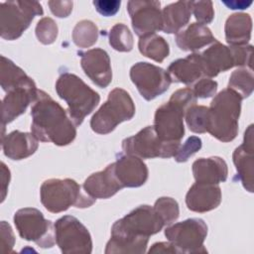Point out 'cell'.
I'll use <instances>...</instances> for the list:
<instances>
[{"mask_svg": "<svg viewBox=\"0 0 254 254\" xmlns=\"http://www.w3.org/2000/svg\"><path fill=\"white\" fill-rule=\"evenodd\" d=\"M0 74L1 87L6 92L15 87L35 84L34 80L28 76L21 67L4 56H1Z\"/></svg>", "mask_w": 254, "mask_h": 254, "instance_id": "83f0119b", "label": "cell"}, {"mask_svg": "<svg viewBox=\"0 0 254 254\" xmlns=\"http://www.w3.org/2000/svg\"><path fill=\"white\" fill-rule=\"evenodd\" d=\"M164 221L150 205H140L114 222L105 253H144L149 237L161 231Z\"/></svg>", "mask_w": 254, "mask_h": 254, "instance_id": "6da1fadb", "label": "cell"}, {"mask_svg": "<svg viewBox=\"0 0 254 254\" xmlns=\"http://www.w3.org/2000/svg\"><path fill=\"white\" fill-rule=\"evenodd\" d=\"M80 65L89 79L101 88H105L112 80L110 59L106 51L95 48L85 52H78Z\"/></svg>", "mask_w": 254, "mask_h": 254, "instance_id": "9a60e30c", "label": "cell"}, {"mask_svg": "<svg viewBox=\"0 0 254 254\" xmlns=\"http://www.w3.org/2000/svg\"><path fill=\"white\" fill-rule=\"evenodd\" d=\"M149 253H178L175 246L169 242H158L152 245Z\"/></svg>", "mask_w": 254, "mask_h": 254, "instance_id": "7bdbcfd3", "label": "cell"}, {"mask_svg": "<svg viewBox=\"0 0 254 254\" xmlns=\"http://www.w3.org/2000/svg\"><path fill=\"white\" fill-rule=\"evenodd\" d=\"M207 112L208 107L203 105L190 106L186 114L185 119L189 129L193 133H205L207 129Z\"/></svg>", "mask_w": 254, "mask_h": 254, "instance_id": "d6a6232c", "label": "cell"}, {"mask_svg": "<svg viewBox=\"0 0 254 254\" xmlns=\"http://www.w3.org/2000/svg\"><path fill=\"white\" fill-rule=\"evenodd\" d=\"M253 72L252 69L241 67L234 70L228 81V88L237 92L242 99L249 97L253 91Z\"/></svg>", "mask_w": 254, "mask_h": 254, "instance_id": "f546056e", "label": "cell"}, {"mask_svg": "<svg viewBox=\"0 0 254 254\" xmlns=\"http://www.w3.org/2000/svg\"><path fill=\"white\" fill-rule=\"evenodd\" d=\"M216 41L210 29L199 23H191L176 34V43L183 51L194 52Z\"/></svg>", "mask_w": 254, "mask_h": 254, "instance_id": "d4e9b609", "label": "cell"}, {"mask_svg": "<svg viewBox=\"0 0 254 254\" xmlns=\"http://www.w3.org/2000/svg\"><path fill=\"white\" fill-rule=\"evenodd\" d=\"M44 14L37 1H6L0 5V34L8 41L20 38L36 16Z\"/></svg>", "mask_w": 254, "mask_h": 254, "instance_id": "ba28073f", "label": "cell"}, {"mask_svg": "<svg viewBox=\"0 0 254 254\" xmlns=\"http://www.w3.org/2000/svg\"><path fill=\"white\" fill-rule=\"evenodd\" d=\"M221 202V189L218 185L196 183L193 184L186 195V203L190 210L206 212L216 208Z\"/></svg>", "mask_w": 254, "mask_h": 254, "instance_id": "ffe728a7", "label": "cell"}, {"mask_svg": "<svg viewBox=\"0 0 254 254\" xmlns=\"http://www.w3.org/2000/svg\"><path fill=\"white\" fill-rule=\"evenodd\" d=\"M41 202L52 213L65 211L70 206L85 208L91 206L96 198L89 195L71 179H50L40 189Z\"/></svg>", "mask_w": 254, "mask_h": 254, "instance_id": "8992f818", "label": "cell"}, {"mask_svg": "<svg viewBox=\"0 0 254 254\" xmlns=\"http://www.w3.org/2000/svg\"><path fill=\"white\" fill-rule=\"evenodd\" d=\"M31 115V131L38 140L57 146H66L74 140L75 124L60 103L44 90H38Z\"/></svg>", "mask_w": 254, "mask_h": 254, "instance_id": "7a4b0ae2", "label": "cell"}, {"mask_svg": "<svg viewBox=\"0 0 254 254\" xmlns=\"http://www.w3.org/2000/svg\"><path fill=\"white\" fill-rule=\"evenodd\" d=\"M134 114L135 105L130 94L116 87L91 117L90 127L95 133L105 135L112 132L118 124L132 119Z\"/></svg>", "mask_w": 254, "mask_h": 254, "instance_id": "52a82bcc", "label": "cell"}, {"mask_svg": "<svg viewBox=\"0 0 254 254\" xmlns=\"http://www.w3.org/2000/svg\"><path fill=\"white\" fill-rule=\"evenodd\" d=\"M97 26L89 20H82L73 28L72 41L79 48H89L97 42Z\"/></svg>", "mask_w": 254, "mask_h": 254, "instance_id": "4dcf8cb0", "label": "cell"}, {"mask_svg": "<svg viewBox=\"0 0 254 254\" xmlns=\"http://www.w3.org/2000/svg\"><path fill=\"white\" fill-rule=\"evenodd\" d=\"M52 13L59 18L67 17L72 11V1H49L48 2Z\"/></svg>", "mask_w": 254, "mask_h": 254, "instance_id": "60d3db41", "label": "cell"}, {"mask_svg": "<svg viewBox=\"0 0 254 254\" xmlns=\"http://www.w3.org/2000/svg\"><path fill=\"white\" fill-rule=\"evenodd\" d=\"M206 235L207 225L201 218H189L165 229V236L178 253H206L203 246Z\"/></svg>", "mask_w": 254, "mask_h": 254, "instance_id": "8fae6325", "label": "cell"}, {"mask_svg": "<svg viewBox=\"0 0 254 254\" xmlns=\"http://www.w3.org/2000/svg\"><path fill=\"white\" fill-rule=\"evenodd\" d=\"M167 72L171 80L190 85L204 77L200 54L193 53L185 59H179L171 63Z\"/></svg>", "mask_w": 254, "mask_h": 254, "instance_id": "7402d4cb", "label": "cell"}, {"mask_svg": "<svg viewBox=\"0 0 254 254\" xmlns=\"http://www.w3.org/2000/svg\"><path fill=\"white\" fill-rule=\"evenodd\" d=\"M82 187L94 198H109L123 189L114 174L113 163L103 171L90 175L84 181Z\"/></svg>", "mask_w": 254, "mask_h": 254, "instance_id": "44dd1931", "label": "cell"}, {"mask_svg": "<svg viewBox=\"0 0 254 254\" xmlns=\"http://www.w3.org/2000/svg\"><path fill=\"white\" fill-rule=\"evenodd\" d=\"M9 182H10V170L2 162L1 163V201L5 199Z\"/></svg>", "mask_w": 254, "mask_h": 254, "instance_id": "b9f144b4", "label": "cell"}, {"mask_svg": "<svg viewBox=\"0 0 254 254\" xmlns=\"http://www.w3.org/2000/svg\"><path fill=\"white\" fill-rule=\"evenodd\" d=\"M201 146H202V143L200 138L196 136H190L187 139V141L183 145H180L174 158L179 163L187 162L190 157H191L193 154H195L197 151L200 150Z\"/></svg>", "mask_w": 254, "mask_h": 254, "instance_id": "d590c367", "label": "cell"}, {"mask_svg": "<svg viewBox=\"0 0 254 254\" xmlns=\"http://www.w3.org/2000/svg\"><path fill=\"white\" fill-rule=\"evenodd\" d=\"M181 142H167L159 138L153 126H147L137 134L122 141L125 154L137 156L141 159L174 157Z\"/></svg>", "mask_w": 254, "mask_h": 254, "instance_id": "30bf717a", "label": "cell"}, {"mask_svg": "<svg viewBox=\"0 0 254 254\" xmlns=\"http://www.w3.org/2000/svg\"><path fill=\"white\" fill-rule=\"evenodd\" d=\"M96 11L105 17L114 16L120 8L121 1L119 0H96L93 1Z\"/></svg>", "mask_w": 254, "mask_h": 254, "instance_id": "f35d334b", "label": "cell"}, {"mask_svg": "<svg viewBox=\"0 0 254 254\" xmlns=\"http://www.w3.org/2000/svg\"><path fill=\"white\" fill-rule=\"evenodd\" d=\"M192 14L196 21L201 24H209L214 17V10L211 1H193Z\"/></svg>", "mask_w": 254, "mask_h": 254, "instance_id": "8d00e7d4", "label": "cell"}, {"mask_svg": "<svg viewBox=\"0 0 254 254\" xmlns=\"http://www.w3.org/2000/svg\"><path fill=\"white\" fill-rule=\"evenodd\" d=\"M38 141L32 133L15 130L2 137V149L4 155L9 159L23 160L37 151Z\"/></svg>", "mask_w": 254, "mask_h": 254, "instance_id": "603a6c76", "label": "cell"}, {"mask_svg": "<svg viewBox=\"0 0 254 254\" xmlns=\"http://www.w3.org/2000/svg\"><path fill=\"white\" fill-rule=\"evenodd\" d=\"M15 243V236L9 223L1 221V250L11 252Z\"/></svg>", "mask_w": 254, "mask_h": 254, "instance_id": "ab89813d", "label": "cell"}, {"mask_svg": "<svg viewBox=\"0 0 254 254\" xmlns=\"http://www.w3.org/2000/svg\"><path fill=\"white\" fill-rule=\"evenodd\" d=\"M113 165L114 174L123 188L141 187L148 179V168L137 156L120 155Z\"/></svg>", "mask_w": 254, "mask_h": 254, "instance_id": "d6986e66", "label": "cell"}, {"mask_svg": "<svg viewBox=\"0 0 254 254\" xmlns=\"http://www.w3.org/2000/svg\"><path fill=\"white\" fill-rule=\"evenodd\" d=\"M192 174L196 183L218 185L227 179V164L220 157L199 158L192 164Z\"/></svg>", "mask_w": 254, "mask_h": 254, "instance_id": "cb8c5ba5", "label": "cell"}, {"mask_svg": "<svg viewBox=\"0 0 254 254\" xmlns=\"http://www.w3.org/2000/svg\"><path fill=\"white\" fill-rule=\"evenodd\" d=\"M160 1L131 0L127 3V10L131 18L132 27L137 36L144 37L155 34L163 29Z\"/></svg>", "mask_w": 254, "mask_h": 254, "instance_id": "5bb4252c", "label": "cell"}, {"mask_svg": "<svg viewBox=\"0 0 254 254\" xmlns=\"http://www.w3.org/2000/svg\"><path fill=\"white\" fill-rule=\"evenodd\" d=\"M38 88L35 84L24 85L7 91L2 100V127L5 128L7 123L12 122L19 115L23 114L29 104L34 102L38 95Z\"/></svg>", "mask_w": 254, "mask_h": 254, "instance_id": "ac0fdd59", "label": "cell"}, {"mask_svg": "<svg viewBox=\"0 0 254 254\" xmlns=\"http://www.w3.org/2000/svg\"><path fill=\"white\" fill-rule=\"evenodd\" d=\"M138 48L143 56L157 63H162L170 54L168 42L156 34L141 37L138 42Z\"/></svg>", "mask_w": 254, "mask_h": 254, "instance_id": "f1b7e54d", "label": "cell"}, {"mask_svg": "<svg viewBox=\"0 0 254 254\" xmlns=\"http://www.w3.org/2000/svg\"><path fill=\"white\" fill-rule=\"evenodd\" d=\"M191 90L196 98H208L215 95L217 82L209 77H202L194 83Z\"/></svg>", "mask_w": 254, "mask_h": 254, "instance_id": "74e56055", "label": "cell"}, {"mask_svg": "<svg viewBox=\"0 0 254 254\" xmlns=\"http://www.w3.org/2000/svg\"><path fill=\"white\" fill-rule=\"evenodd\" d=\"M153 207L162 218L165 225L172 224L178 219L180 215V209L177 200L169 196L159 197Z\"/></svg>", "mask_w": 254, "mask_h": 254, "instance_id": "836d02e7", "label": "cell"}, {"mask_svg": "<svg viewBox=\"0 0 254 254\" xmlns=\"http://www.w3.org/2000/svg\"><path fill=\"white\" fill-rule=\"evenodd\" d=\"M233 163L237 176L243 188L253 192L254 184V146H253V124L249 125L244 133L243 143L233 152Z\"/></svg>", "mask_w": 254, "mask_h": 254, "instance_id": "2e32d148", "label": "cell"}, {"mask_svg": "<svg viewBox=\"0 0 254 254\" xmlns=\"http://www.w3.org/2000/svg\"><path fill=\"white\" fill-rule=\"evenodd\" d=\"M14 224L23 239L33 241L42 248H51L56 243L55 225L37 208L25 207L17 210Z\"/></svg>", "mask_w": 254, "mask_h": 254, "instance_id": "9c48e42d", "label": "cell"}, {"mask_svg": "<svg viewBox=\"0 0 254 254\" xmlns=\"http://www.w3.org/2000/svg\"><path fill=\"white\" fill-rule=\"evenodd\" d=\"M241 101V96L228 87L216 94L208 107L206 132L221 142L234 140L238 133Z\"/></svg>", "mask_w": 254, "mask_h": 254, "instance_id": "3957f363", "label": "cell"}, {"mask_svg": "<svg viewBox=\"0 0 254 254\" xmlns=\"http://www.w3.org/2000/svg\"><path fill=\"white\" fill-rule=\"evenodd\" d=\"M223 3L229 8V9H246L247 7H249L252 4V1L249 2H245V1H223Z\"/></svg>", "mask_w": 254, "mask_h": 254, "instance_id": "ee69618b", "label": "cell"}, {"mask_svg": "<svg viewBox=\"0 0 254 254\" xmlns=\"http://www.w3.org/2000/svg\"><path fill=\"white\" fill-rule=\"evenodd\" d=\"M225 39L229 46H245L251 39L252 19L246 13L230 15L224 26Z\"/></svg>", "mask_w": 254, "mask_h": 254, "instance_id": "4316f807", "label": "cell"}, {"mask_svg": "<svg viewBox=\"0 0 254 254\" xmlns=\"http://www.w3.org/2000/svg\"><path fill=\"white\" fill-rule=\"evenodd\" d=\"M204 76L214 77L236 64V56L233 46H225L216 41L200 54Z\"/></svg>", "mask_w": 254, "mask_h": 254, "instance_id": "e0dca14e", "label": "cell"}, {"mask_svg": "<svg viewBox=\"0 0 254 254\" xmlns=\"http://www.w3.org/2000/svg\"><path fill=\"white\" fill-rule=\"evenodd\" d=\"M56 243L63 253L89 254L92 240L88 229L74 216L64 215L55 223Z\"/></svg>", "mask_w": 254, "mask_h": 254, "instance_id": "7c38bea8", "label": "cell"}, {"mask_svg": "<svg viewBox=\"0 0 254 254\" xmlns=\"http://www.w3.org/2000/svg\"><path fill=\"white\" fill-rule=\"evenodd\" d=\"M36 36L44 45H50L55 42L58 36V26L52 18H42L36 26Z\"/></svg>", "mask_w": 254, "mask_h": 254, "instance_id": "e575fe53", "label": "cell"}, {"mask_svg": "<svg viewBox=\"0 0 254 254\" xmlns=\"http://www.w3.org/2000/svg\"><path fill=\"white\" fill-rule=\"evenodd\" d=\"M130 78L142 97L148 101L163 94L172 83L167 70L146 62H139L131 67Z\"/></svg>", "mask_w": 254, "mask_h": 254, "instance_id": "4fadbf2b", "label": "cell"}, {"mask_svg": "<svg viewBox=\"0 0 254 254\" xmlns=\"http://www.w3.org/2000/svg\"><path fill=\"white\" fill-rule=\"evenodd\" d=\"M192 2L178 1L166 6L162 11V31L167 34H177L186 27L192 14Z\"/></svg>", "mask_w": 254, "mask_h": 254, "instance_id": "484cf974", "label": "cell"}, {"mask_svg": "<svg viewBox=\"0 0 254 254\" xmlns=\"http://www.w3.org/2000/svg\"><path fill=\"white\" fill-rule=\"evenodd\" d=\"M109 45L118 52H130L133 49V36L129 28L122 23L114 25L109 33Z\"/></svg>", "mask_w": 254, "mask_h": 254, "instance_id": "1f68e13d", "label": "cell"}, {"mask_svg": "<svg viewBox=\"0 0 254 254\" xmlns=\"http://www.w3.org/2000/svg\"><path fill=\"white\" fill-rule=\"evenodd\" d=\"M195 103V95L187 87L175 91L167 103L157 108L153 127L159 138L167 142H181L185 135V114Z\"/></svg>", "mask_w": 254, "mask_h": 254, "instance_id": "277c9868", "label": "cell"}, {"mask_svg": "<svg viewBox=\"0 0 254 254\" xmlns=\"http://www.w3.org/2000/svg\"><path fill=\"white\" fill-rule=\"evenodd\" d=\"M56 91L66 102L67 114L75 126L80 125L100 101V96L95 90L70 72H64L59 76Z\"/></svg>", "mask_w": 254, "mask_h": 254, "instance_id": "5b68a950", "label": "cell"}]
</instances>
